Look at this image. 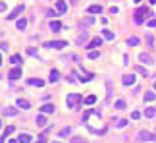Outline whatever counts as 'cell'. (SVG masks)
I'll list each match as a JSON object with an SVG mask.
<instances>
[{"mask_svg":"<svg viewBox=\"0 0 156 143\" xmlns=\"http://www.w3.org/2000/svg\"><path fill=\"white\" fill-rule=\"evenodd\" d=\"M8 77H10L12 81L19 79V77H21V68H19V66H14V68H12L10 72H8Z\"/></svg>","mask_w":156,"mask_h":143,"instance_id":"cell-6","label":"cell"},{"mask_svg":"<svg viewBox=\"0 0 156 143\" xmlns=\"http://www.w3.org/2000/svg\"><path fill=\"white\" fill-rule=\"evenodd\" d=\"M58 79H60V72H58V70H50V76H48V81H50V83H56Z\"/></svg>","mask_w":156,"mask_h":143,"instance_id":"cell-13","label":"cell"},{"mask_svg":"<svg viewBox=\"0 0 156 143\" xmlns=\"http://www.w3.org/2000/svg\"><path fill=\"white\" fill-rule=\"evenodd\" d=\"M10 143H19V141L18 139H10Z\"/></svg>","mask_w":156,"mask_h":143,"instance_id":"cell-46","label":"cell"},{"mask_svg":"<svg viewBox=\"0 0 156 143\" xmlns=\"http://www.w3.org/2000/svg\"><path fill=\"white\" fill-rule=\"evenodd\" d=\"M48 48H54V50H62L64 47H68V43L65 41H50V43H46Z\"/></svg>","mask_w":156,"mask_h":143,"instance_id":"cell-4","label":"cell"},{"mask_svg":"<svg viewBox=\"0 0 156 143\" xmlns=\"http://www.w3.org/2000/svg\"><path fill=\"white\" fill-rule=\"evenodd\" d=\"M98 56H100V52H98V50H89V58H91V60H96Z\"/></svg>","mask_w":156,"mask_h":143,"instance_id":"cell-31","label":"cell"},{"mask_svg":"<svg viewBox=\"0 0 156 143\" xmlns=\"http://www.w3.org/2000/svg\"><path fill=\"white\" fill-rule=\"evenodd\" d=\"M149 4H156V0H149Z\"/></svg>","mask_w":156,"mask_h":143,"instance_id":"cell-48","label":"cell"},{"mask_svg":"<svg viewBox=\"0 0 156 143\" xmlns=\"http://www.w3.org/2000/svg\"><path fill=\"white\" fill-rule=\"evenodd\" d=\"M139 60H141L143 64H154L152 56H150V54H146V52H141V54H139Z\"/></svg>","mask_w":156,"mask_h":143,"instance_id":"cell-9","label":"cell"},{"mask_svg":"<svg viewBox=\"0 0 156 143\" xmlns=\"http://www.w3.org/2000/svg\"><path fill=\"white\" fill-rule=\"evenodd\" d=\"M0 128H2V122H0Z\"/></svg>","mask_w":156,"mask_h":143,"instance_id":"cell-51","label":"cell"},{"mask_svg":"<svg viewBox=\"0 0 156 143\" xmlns=\"http://www.w3.org/2000/svg\"><path fill=\"white\" fill-rule=\"evenodd\" d=\"M18 107H19V108H23V110H27V108L31 107V104H29V101H25V99H18Z\"/></svg>","mask_w":156,"mask_h":143,"instance_id":"cell-21","label":"cell"},{"mask_svg":"<svg viewBox=\"0 0 156 143\" xmlns=\"http://www.w3.org/2000/svg\"><path fill=\"white\" fill-rule=\"evenodd\" d=\"M56 10H58V14H65L68 12V4L64 0H56Z\"/></svg>","mask_w":156,"mask_h":143,"instance_id":"cell-8","label":"cell"},{"mask_svg":"<svg viewBox=\"0 0 156 143\" xmlns=\"http://www.w3.org/2000/svg\"><path fill=\"white\" fill-rule=\"evenodd\" d=\"M127 124H129L127 120H118V124H116V126H118V128H125Z\"/></svg>","mask_w":156,"mask_h":143,"instance_id":"cell-35","label":"cell"},{"mask_svg":"<svg viewBox=\"0 0 156 143\" xmlns=\"http://www.w3.org/2000/svg\"><path fill=\"white\" fill-rule=\"evenodd\" d=\"M102 39H104V37H94V39H91V43H89L85 48H87V50H94V48H98L102 44Z\"/></svg>","mask_w":156,"mask_h":143,"instance_id":"cell-5","label":"cell"},{"mask_svg":"<svg viewBox=\"0 0 156 143\" xmlns=\"http://www.w3.org/2000/svg\"><path fill=\"white\" fill-rule=\"evenodd\" d=\"M121 83L127 85V87H129V85H135V76H133V73H127V76H124Z\"/></svg>","mask_w":156,"mask_h":143,"instance_id":"cell-10","label":"cell"},{"mask_svg":"<svg viewBox=\"0 0 156 143\" xmlns=\"http://www.w3.org/2000/svg\"><path fill=\"white\" fill-rule=\"evenodd\" d=\"M106 89H108V93H106V99H110L112 97V81L106 79Z\"/></svg>","mask_w":156,"mask_h":143,"instance_id":"cell-29","label":"cell"},{"mask_svg":"<svg viewBox=\"0 0 156 143\" xmlns=\"http://www.w3.org/2000/svg\"><path fill=\"white\" fill-rule=\"evenodd\" d=\"M139 118H141V112H139V110H133V112H131V120H139Z\"/></svg>","mask_w":156,"mask_h":143,"instance_id":"cell-32","label":"cell"},{"mask_svg":"<svg viewBox=\"0 0 156 143\" xmlns=\"http://www.w3.org/2000/svg\"><path fill=\"white\" fill-rule=\"evenodd\" d=\"M118 12H120V10H118L116 6H112V8H110V14H112V16H114V14H118Z\"/></svg>","mask_w":156,"mask_h":143,"instance_id":"cell-43","label":"cell"},{"mask_svg":"<svg viewBox=\"0 0 156 143\" xmlns=\"http://www.w3.org/2000/svg\"><path fill=\"white\" fill-rule=\"evenodd\" d=\"M0 66H2V56H0Z\"/></svg>","mask_w":156,"mask_h":143,"instance_id":"cell-49","label":"cell"},{"mask_svg":"<svg viewBox=\"0 0 156 143\" xmlns=\"http://www.w3.org/2000/svg\"><path fill=\"white\" fill-rule=\"evenodd\" d=\"M35 122H37V126H40V128H43V126H46V118H44V114L40 112L39 116H37V120H35Z\"/></svg>","mask_w":156,"mask_h":143,"instance_id":"cell-19","label":"cell"},{"mask_svg":"<svg viewBox=\"0 0 156 143\" xmlns=\"http://www.w3.org/2000/svg\"><path fill=\"white\" fill-rule=\"evenodd\" d=\"M4 114H6V116H15V114H18V108L15 107H6L4 108Z\"/></svg>","mask_w":156,"mask_h":143,"instance_id":"cell-18","label":"cell"},{"mask_svg":"<svg viewBox=\"0 0 156 143\" xmlns=\"http://www.w3.org/2000/svg\"><path fill=\"white\" fill-rule=\"evenodd\" d=\"M60 29H62V23H60V21H56V19H52V21H50V31L58 33Z\"/></svg>","mask_w":156,"mask_h":143,"instance_id":"cell-16","label":"cell"},{"mask_svg":"<svg viewBox=\"0 0 156 143\" xmlns=\"http://www.w3.org/2000/svg\"><path fill=\"white\" fill-rule=\"evenodd\" d=\"M71 2H75V0H71Z\"/></svg>","mask_w":156,"mask_h":143,"instance_id":"cell-53","label":"cell"},{"mask_svg":"<svg viewBox=\"0 0 156 143\" xmlns=\"http://www.w3.org/2000/svg\"><path fill=\"white\" fill-rule=\"evenodd\" d=\"M10 62L14 64V66H18V64L21 62V54H14V56H12V58H10Z\"/></svg>","mask_w":156,"mask_h":143,"instance_id":"cell-27","label":"cell"},{"mask_svg":"<svg viewBox=\"0 0 156 143\" xmlns=\"http://www.w3.org/2000/svg\"><path fill=\"white\" fill-rule=\"evenodd\" d=\"M89 14H102V6L100 4H91V6L87 8Z\"/></svg>","mask_w":156,"mask_h":143,"instance_id":"cell-11","label":"cell"},{"mask_svg":"<svg viewBox=\"0 0 156 143\" xmlns=\"http://www.w3.org/2000/svg\"><path fill=\"white\" fill-rule=\"evenodd\" d=\"M102 37H104L106 41H114V37H116V35H114L110 29H104V31H102Z\"/></svg>","mask_w":156,"mask_h":143,"instance_id":"cell-22","label":"cell"},{"mask_svg":"<svg viewBox=\"0 0 156 143\" xmlns=\"http://www.w3.org/2000/svg\"><path fill=\"white\" fill-rule=\"evenodd\" d=\"M124 64H129V54H124Z\"/></svg>","mask_w":156,"mask_h":143,"instance_id":"cell-44","label":"cell"},{"mask_svg":"<svg viewBox=\"0 0 156 143\" xmlns=\"http://www.w3.org/2000/svg\"><path fill=\"white\" fill-rule=\"evenodd\" d=\"M29 83H31V85H35V87H43L44 81H43V79H35V77H33V79H29Z\"/></svg>","mask_w":156,"mask_h":143,"instance_id":"cell-28","label":"cell"},{"mask_svg":"<svg viewBox=\"0 0 156 143\" xmlns=\"http://www.w3.org/2000/svg\"><path fill=\"white\" fill-rule=\"evenodd\" d=\"M114 108L124 110V108H125V101H124V99H118V101H116V104H114Z\"/></svg>","mask_w":156,"mask_h":143,"instance_id":"cell-26","label":"cell"},{"mask_svg":"<svg viewBox=\"0 0 156 143\" xmlns=\"http://www.w3.org/2000/svg\"><path fill=\"white\" fill-rule=\"evenodd\" d=\"M54 143H60V141H54Z\"/></svg>","mask_w":156,"mask_h":143,"instance_id":"cell-52","label":"cell"},{"mask_svg":"<svg viewBox=\"0 0 156 143\" xmlns=\"http://www.w3.org/2000/svg\"><path fill=\"white\" fill-rule=\"evenodd\" d=\"M23 10H25V6H23V4H18V6L12 10V14H10V16H6V18L10 19V21H12V19H18V18H19V14H21Z\"/></svg>","mask_w":156,"mask_h":143,"instance_id":"cell-3","label":"cell"},{"mask_svg":"<svg viewBox=\"0 0 156 143\" xmlns=\"http://www.w3.org/2000/svg\"><path fill=\"white\" fill-rule=\"evenodd\" d=\"M15 27H18V29L19 31H23V29H25V27H27V19H18V21H15Z\"/></svg>","mask_w":156,"mask_h":143,"instance_id":"cell-20","label":"cell"},{"mask_svg":"<svg viewBox=\"0 0 156 143\" xmlns=\"http://www.w3.org/2000/svg\"><path fill=\"white\" fill-rule=\"evenodd\" d=\"M69 133H71V128H64V130H60V137H65V136H69Z\"/></svg>","mask_w":156,"mask_h":143,"instance_id":"cell-30","label":"cell"},{"mask_svg":"<svg viewBox=\"0 0 156 143\" xmlns=\"http://www.w3.org/2000/svg\"><path fill=\"white\" fill-rule=\"evenodd\" d=\"M137 139L139 141H152V133L146 132V130H141V132L137 133Z\"/></svg>","mask_w":156,"mask_h":143,"instance_id":"cell-7","label":"cell"},{"mask_svg":"<svg viewBox=\"0 0 156 143\" xmlns=\"http://www.w3.org/2000/svg\"><path fill=\"white\" fill-rule=\"evenodd\" d=\"M18 141L19 143H33V137L29 136V133H21V136L18 137Z\"/></svg>","mask_w":156,"mask_h":143,"instance_id":"cell-15","label":"cell"},{"mask_svg":"<svg viewBox=\"0 0 156 143\" xmlns=\"http://www.w3.org/2000/svg\"><path fill=\"white\" fill-rule=\"evenodd\" d=\"M6 10V2H0V12H4Z\"/></svg>","mask_w":156,"mask_h":143,"instance_id":"cell-45","label":"cell"},{"mask_svg":"<svg viewBox=\"0 0 156 143\" xmlns=\"http://www.w3.org/2000/svg\"><path fill=\"white\" fill-rule=\"evenodd\" d=\"M8 48H10V47H8L6 43H0V50H8Z\"/></svg>","mask_w":156,"mask_h":143,"instance_id":"cell-42","label":"cell"},{"mask_svg":"<svg viewBox=\"0 0 156 143\" xmlns=\"http://www.w3.org/2000/svg\"><path fill=\"white\" fill-rule=\"evenodd\" d=\"M133 2H135V4H141V2H143V0H133Z\"/></svg>","mask_w":156,"mask_h":143,"instance_id":"cell-47","label":"cell"},{"mask_svg":"<svg viewBox=\"0 0 156 143\" xmlns=\"http://www.w3.org/2000/svg\"><path fill=\"white\" fill-rule=\"evenodd\" d=\"M40 112H43V114H52V112H54V104H50V103L43 104V107H40Z\"/></svg>","mask_w":156,"mask_h":143,"instance_id":"cell-12","label":"cell"},{"mask_svg":"<svg viewBox=\"0 0 156 143\" xmlns=\"http://www.w3.org/2000/svg\"><path fill=\"white\" fill-rule=\"evenodd\" d=\"M69 143H87V141H85L83 137H71V141H69Z\"/></svg>","mask_w":156,"mask_h":143,"instance_id":"cell-33","label":"cell"},{"mask_svg":"<svg viewBox=\"0 0 156 143\" xmlns=\"http://www.w3.org/2000/svg\"><path fill=\"white\" fill-rule=\"evenodd\" d=\"M154 99H156V93H152V91L145 93V101H146V103H152Z\"/></svg>","mask_w":156,"mask_h":143,"instance_id":"cell-25","label":"cell"},{"mask_svg":"<svg viewBox=\"0 0 156 143\" xmlns=\"http://www.w3.org/2000/svg\"><path fill=\"white\" fill-rule=\"evenodd\" d=\"M10 133H14V126H6V130H4V133H2V137H0V143H4V139H6Z\"/></svg>","mask_w":156,"mask_h":143,"instance_id":"cell-14","label":"cell"},{"mask_svg":"<svg viewBox=\"0 0 156 143\" xmlns=\"http://www.w3.org/2000/svg\"><path fill=\"white\" fill-rule=\"evenodd\" d=\"M146 43H149L150 47H152V44H154V39H152V35H146Z\"/></svg>","mask_w":156,"mask_h":143,"instance_id":"cell-39","label":"cell"},{"mask_svg":"<svg viewBox=\"0 0 156 143\" xmlns=\"http://www.w3.org/2000/svg\"><path fill=\"white\" fill-rule=\"evenodd\" d=\"M146 16H152L150 14V10L149 8H139L137 12H135V23H143L145 21V18Z\"/></svg>","mask_w":156,"mask_h":143,"instance_id":"cell-2","label":"cell"},{"mask_svg":"<svg viewBox=\"0 0 156 143\" xmlns=\"http://www.w3.org/2000/svg\"><path fill=\"white\" fill-rule=\"evenodd\" d=\"M152 141H156V136H152Z\"/></svg>","mask_w":156,"mask_h":143,"instance_id":"cell-50","label":"cell"},{"mask_svg":"<svg viewBox=\"0 0 156 143\" xmlns=\"http://www.w3.org/2000/svg\"><path fill=\"white\" fill-rule=\"evenodd\" d=\"M83 41H87V33H85V31H83L79 37H77V43H83Z\"/></svg>","mask_w":156,"mask_h":143,"instance_id":"cell-34","label":"cell"},{"mask_svg":"<svg viewBox=\"0 0 156 143\" xmlns=\"http://www.w3.org/2000/svg\"><path fill=\"white\" fill-rule=\"evenodd\" d=\"M137 72H139V73H143V76H145V77L149 76V72H146V70H145V68H143V66H139V68H137Z\"/></svg>","mask_w":156,"mask_h":143,"instance_id":"cell-37","label":"cell"},{"mask_svg":"<svg viewBox=\"0 0 156 143\" xmlns=\"http://www.w3.org/2000/svg\"><path fill=\"white\" fill-rule=\"evenodd\" d=\"M91 23H94V18H93V16H89V18H85V25H91Z\"/></svg>","mask_w":156,"mask_h":143,"instance_id":"cell-36","label":"cell"},{"mask_svg":"<svg viewBox=\"0 0 156 143\" xmlns=\"http://www.w3.org/2000/svg\"><path fill=\"white\" fill-rule=\"evenodd\" d=\"M139 44V37H129L127 39V47H137Z\"/></svg>","mask_w":156,"mask_h":143,"instance_id":"cell-23","label":"cell"},{"mask_svg":"<svg viewBox=\"0 0 156 143\" xmlns=\"http://www.w3.org/2000/svg\"><path fill=\"white\" fill-rule=\"evenodd\" d=\"M48 16H50V18H54V16H58V10H48Z\"/></svg>","mask_w":156,"mask_h":143,"instance_id":"cell-40","label":"cell"},{"mask_svg":"<svg viewBox=\"0 0 156 143\" xmlns=\"http://www.w3.org/2000/svg\"><path fill=\"white\" fill-rule=\"evenodd\" d=\"M27 54H31V56H37V50H35V48H27Z\"/></svg>","mask_w":156,"mask_h":143,"instance_id":"cell-41","label":"cell"},{"mask_svg":"<svg viewBox=\"0 0 156 143\" xmlns=\"http://www.w3.org/2000/svg\"><path fill=\"white\" fill-rule=\"evenodd\" d=\"M94 103H96V97H94V95L85 97V104H87V107H91V104H94Z\"/></svg>","mask_w":156,"mask_h":143,"instance_id":"cell-24","label":"cell"},{"mask_svg":"<svg viewBox=\"0 0 156 143\" xmlns=\"http://www.w3.org/2000/svg\"><path fill=\"white\" fill-rule=\"evenodd\" d=\"M146 25H149V27H156V18L149 19V21H146Z\"/></svg>","mask_w":156,"mask_h":143,"instance_id":"cell-38","label":"cell"},{"mask_svg":"<svg viewBox=\"0 0 156 143\" xmlns=\"http://www.w3.org/2000/svg\"><path fill=\"white\" fill-rule=\"evenodd\" d=\"M145 116H146V118H154V116H156V108H154V107H146V108H145Z\"/></svg>","mask_w":156,"mask_h":143,"instance_id":"cell-17","label":"cell"},{"mask_svg":"<svg viewBox=\"0 0 156 143\" xmlns=\"http://www.w3.org/2000/svg\"><path fill=\"white\" fill-rule=\"evenodd\" d=\"M81 101H83V97H81L79 93H69V95L65 97V104H68V108H77Z\"/></svg>","mask_w":156,"mask_h":143,"instance_id":"cell-1","label":"cell"}]
</instances>
